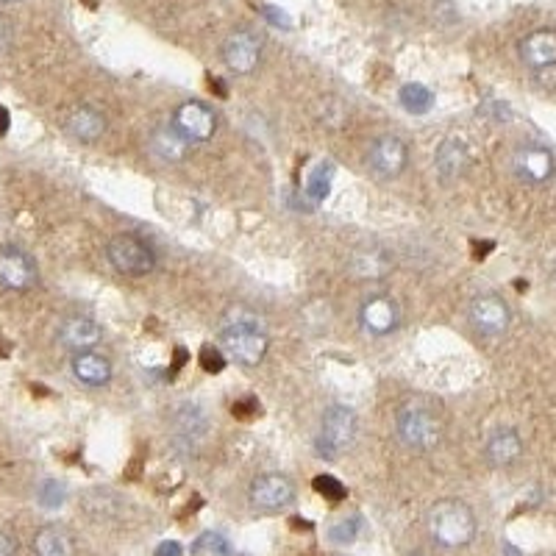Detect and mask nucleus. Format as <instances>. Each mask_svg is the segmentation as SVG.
Listing matches in <instances>:
<instances>
[{
    "instance_id": "obj_1",
    "label": "nucleus",
    "mask_w": 556,
    "mask_h": 556,
    "mask_svg": "<svg viewBox=\"0 0 556 556\" xmlns=\"http://www.w3.org/2000/svg\"><path fill=\"white\" fill-rule=\"evenodd\" d=\"M426 523H429L431 540L443 548H465L476 540V531H479L476 512L456 498H445L431 506Z\"/></svg>"
},
{
    "instance_id": "obj_2",
    "label": "nucleus",
    "mask_w": 556,
    "mask_h": 556,
    "mask_svg": "<svg viewBox=\"0 0 556 556\" xmlns=\"http://www.w3.org/2000/svg\"><path fill=\"white\" fill-rule=\"evenodd\" d=\"M398 437L404 440L406 448L417 454H429L443 443V420L426 404H406L398 412Z\"/></svg>"
},
{
    "instance_id": "obj_3",
    "label": "nucleus",
    "mask_w": 556,
    "mask_h": 556,
    "mask_svg": "<svg viewBox=\"0 0 556 556\" xmlns=\"http://www.w3.org/2000/svg\"><path fill=\"white\" fill-rule=\"evenodd\" d=\"M106 256L117 273L123 276H148L156 267V253L145 240H139L134 234H117L106 245Z\"/></svg>"
},
{
    "instance_id": "obj_4",
    "label": "nucleus",
    "mask_w": 556,
    "mask_h": 556,
    "mask_svg": "<svg viewBox=\"0 0 556 556\" xmlns=\"http://www.w3.org/2000/svg\"><path fill=\"white\" fill-rule=\"evenodd\" d=\"M356 429H359V423H356V415L354 409H348V406L342 404H334L326 409V415H323V429H320V437H317V454L320 456H334L345 451V448H351L356 440Z\"/></svg>"
},
{
    "instance_id": "obj_5",
    "label": "nucleus",
    "mask_w": 556,
    "mask_h": 556,
    "mask_svg": "<svg viewBox=\"0 0 556 556\" xmlns=\"http://www.w3.org/2000/svg\"><path fill=\"white\" fill-rule=\"evenodd\" d=\"M220 348L237 365L256 367L265 362L270 340L265 329H220Z\"/></svg>"
},
{
    "instance_id": "obj_6",
    "label": "nucleus",
    "mask_w": 556,
    "mask_h": 556,
    "mask_svg": "<svg viewBox=\"0 0 556 556\" xmlns=\"http://www.w3.org/2000/svg\"><path fill=\"white\" fill-rule=\"evenodd\" d=\"M262 48H265V39L251 28H240V31L228 34V39L223 42V62L231 73L248 76L262 62Z\"/></svg>"
},
{
    "instance_id": "obj_7",
    "label": "nucleus",
    "mask_w": 556,
    "mask_h": 556,
    "mask_svg": "<svg viewBox=\"0 0 556 556\" xmlns=\"http://www.w3.org/2000/svg\"><path fill=\"white\" fill-rule=\"evenodd\" d=\"M248 501L256 512H281L295 501V484L284 473L256 476L248 490Z\"/></svg>"
},
{
    "instance_id": "obj_8",
    "label": "nucleus",
    "mask_w": 556,
    "mask_h": 556,
    "mask_svg": "<svg viewBox=\"0 0 556 556\" xmlns=\"http://www.w3.org/2000/svg\"><path fill=\"white\" fill-rule=\"evenodd\" d=\"M468 317L473 329L484 337H501L512 323V312H509L506 301L501 295H493V292L476 295L468 306Z\"/></svg>"
},
{
    "instance_id": "obj_9",
    "label": "nucleus",
    "mask_w": 556,
    "mask_h": 556,
    "mask_svg": "<svg viewBox=\"0 0 556 556\" xmlns=\"http://www.w3.org/2000/svg\"><path fill=\"white\" fill-rule=\"evenodd\" d=\"M173 126L187 142H209L217 131V114L201 101L181 103L173 114Z\"/></svg>"
},
{
    "instance_id": "obj_10",
    "label": "nucleus",
    "mask_w": 556,
    "mask_h": 556,
    "mask_svg": "<svg viewBox=\"0 0 556 556\" xmlns=\"http://www.w3.org/2000/svg\"><path fill=\"white\" fill-rule=\"evenodd\" d=\"M370 170L379 178H398L409 165V148L401 137L384 134L370 145Z\"/></svg>"
},
{
    "instance_id": "obj_11",
    "label": "nucleus",
    "mask_w": 556,
    "mask_h": 556,
    "mask_svg": "<svg viewBox=\"0 0 556 556\" xmlns=\"http://www.w3.org/2000/svg\"><path fill=\"white\" fill-rule=\"evenodd\" d=\"M37 265L26 251L6 245L0 248V284L12 292H26L37 284Z\"/></svg>"
},
{
    "instance_id": "obj_12",
    "label": "nucleus",
    "mask_w": 556,
    "mask_h": 556,
    "mask_svg": "<svg viewBox=\"0 0 556 556\" xmlns=\"http://www.w3.org/2000/svg\"><path fill=\"white\" fill-rule=\"evenodd\" d=\"M512 170L523 184H545L556 170L554 153L543 145H523L512 156Z\"/></svg>"
},
{
    "instance_id": "obj_13",
    "label": "nucleus",
    "mask_w": 556,
    "mask_h": 556,
    "mask_svg": "<svg viewBox=\"0 0 556 556\" xmlns=\"http://www.w3.org/2000/svg\"><path fill=\"white\" fill-rule=\"evenodd\" d=\"M359 323L370 337H387L401 323V309L390 295H373L359 309Z\"/></svg>"
},
{
    "instance_id": "obj_14",
    "label": "nucleus",
    "mask_w": 556,
    "mask_h": 556,
    "mask_svg": "<svg viewBox=\"0 0 556 556\" xmlns=\"http://www.w3.org/2000/svg\"><path fill=\"white\" fill-rule=\"evenodd\" d=\"M520 59L531 70H548L556 67V31L554 28H537L520 39Z\"/></svg>"
},
{
    "instance_id": "obj_15",
    "label": "nucleus",
    "mask_w": 556,
    "mask_h": 556,
    "mask_svg": "<svg viewBox=\"0 0 556 556\" xmlns=\"http://www.w3.org/2000/svg\"><path fill=\"white\" fill-rule=\"evenodd\" d=\"M101 340H103L101 323L92 320V317H84V315L67 317V320L62 323V329H59V342H62L67 351H73V354L92 351Z\"/></svg>"
},
{
    "instance_id": "obj_16",
    "label": "nucleus",
    "mask_w": 556,
    "mask_h": 556,
    "mask_svg": "<svg viewBox=\"0 0 556 556\" xmlns=\"http://www.w3.org/2000/svg\"><path fill=\"white\" fill-rule=\"evenodd\" d=\"M484 456L493 468H512L523 456V440L515 429L501 426L490 434V440L484 445Z\"/></svg>"
},
{
    "instance_id": "obj_17",
    "label": "nucleus",
    "mask_w": 556,
    "mask_h": 556,
    "mask_svg": "<svg viewBox=\"0 0 556 556\" xmlns=\"http://www.w3.org/2000/svg\"><path fill=\"white\" fill-rule=\"evenodd\" d=\"M64 131L78 142H98L106 131V117L92 106H76L64 120Z\"/></svg>"
},
{
    "instance_id": "obj_18",
    "label": "nucleus",
    "mask_w": 556,
    "mask_h": 556,
    "mask_svg": "<svg viewBox=\"0 0 556 556\" xmlns=\"http://www.w3.org/2000/svg\"><path fill=\"white\" fill-rule=\"evenodd\" d=\"M468 165H470V151L462 139L448 137L440 142L437 156H434V167H437V173H440L443 181H454V178H459L465 170H468Z\"/></svg>"
},
{
    "instance_id": "obj_19",
    "label": "nucleus",
    "mask_w": 556,
    "mask_h": 556,
    "mask_svg": "<svg viewBox=\"0 0 556 556\" xmlns=\"http://www.w3.org/2000/svg\"><path fill=\"white\" fill-rule=\"evenodd\" d=\"M73 376L87 387H106L112 381V362L95 351L73 356Z\"/></svg>"
},
{
    "instance_id": "obj_20",
    "label": "nucleus",
    "mask_w": 556,
    "mask_h": 556,
    "mask_svg": "<svg viewBox=\"0 0 556 556\" xmlns=\"http://www.w3.org/2000/svg\"><path fill=\"white\" fill-rule=\"evenodd\" d=\"M34 556H76V540L64 526H42L34 537Z\"/></svg>"
},
{
    "instance_id": "obj_21",
    "label": "nucleus",
    "mask_w": 556,
    "mask_h": 556,
    "mask_svg": "<svg viewBox=\"0 0 556 556\" xmlns=\"http://www.w3.org/2000/svg\"><path fill=\"white\" fill-rule=\"evenodd\" d=\"M151 151L156 159H162V162H167V165H176V162H181V159L187 156L190 142L178 134L176 126H162L153 131Z\"/></svg>"
},
{
    "instance_id": "obj_22",
    "label": "nucleus",
    "mask_w": 556,
    "mask_h": 556,
    "mask_svg": "<svg viewBox=\"0 0 556 556\" xmlns=\"http://www.w3.org/2000/svg\"><path fill=\"white\" fill-rule=\"evenodd\" d=\"M390 267H392L390 253L381 251V248H362V251H356L354 259H351V270H354V276L359 278L387 276Z\"/></svg>"
},
{
    "instance_id": "obj_23",
    "label": "nucleus",
    "mask_w": 556,
    "mask_h": 556,
    "mask_svg": "<svg viewBox=\"0 0 556 556\" xmlns=\"http://www.w3.org/2000/svg\"><path fill=\"white\" fill-rule=\"evenodd\" d=\"M331 178H334V165H331V162H320V165L312 170L309 181H306V187H304L306 201L312 203V206L326 201L331 192Z\"/></svg>"
},
{
    "instance_id": "obj_24",
    "label": "nucleus",
    "mask_w": 556,
    "mask_h": 556,
    "mask_svg": "<svg viewBox=\"0 0 556 556\" xmlns=\"http://www.w3.org/2000/svg\"><path fill=\"white\" fill-rule=\"evenodd\" d=\"M398 98L409 114H429L434 109V92L423 84H404Z\"/></svg>"
},
{
    "instance_id": "obj_25",
    "label": "nucleus",
    "mask_w": 556,
    "mask_h": 556,
    "mask_svg": "<svg viewBox=\"0 0 556 556\" xmlns=\"http://www.w3.org/2000/svg\"><path fill=\"white\" fill-rule=\"evenodd\" d=\"M176 434L178 440H184V443H195L198 437H203V429H206V420H203L201 409H195V406L184 404V409L176 415Z\"/></svg>"
},
{
    "instance_id": "obj_26",
    "label": "nucleus",
    "mask_w": 556,
    "mask_h": 556,
    "mask_svg": "<svg viewBox=\"0 0 556 556\" xmlns=\"http://www.w3.org/2000/svg\"><path fill=\"white\" fill-rule=\"evenodd\" d=\"M220 329H265V320L259 312H253L251 306L234 304L223 312Z\"/></svg>"
},
{
    "instance_id": "obj_27",
    "label": "nucleus",
    "mask_w": 556,
    "mask_h": 556,
    "mask_svg": "<svg viewBox=\"0 0 556 556\" xmlns=\"http://www.w3.org/2000/svg\"><path fill=\"white\" fill-rule=\"evenodd\" d=\"M192 556H231V545L220 531H203L192 543Z\"/></svg>"
},
{
    "instance_id": "obj_28",
    "label": "nucleus",
    "mask_w": 556,
    "mask_h": 556,
    "mask_svg": "<svg viewBox=\"0 0 556 556\" xmlns=\"http://www.w3.org/2000/svg\"><path fill=\"white\" fill-rule=\"evenodd\" d=\"M37 501L39 506H45V509H59V506H64V501H67V487H64V481L59 479L42 481V484H39Z\"/></svg>"
},
{
    "instance_id": "obj_29",
    "label": "nucleus",
    "mask_w": 556,
    "mask_h": 556,
    "mask_svg": "<svg viewBox=\"0 0 556 556\" xmlns=\"http://www.w3.org/2000/svg\"><path fill=\"white\" fill-rule=\"evenodd\" d=\"M359 529H362V520L356 518V515L354 518H342L329 529V540L337 545L354 543L356 537H359Z\"/></svg>"
},
{
    "instance_id": "obj_30",
    "label": "nucleus",
    "mask_w": 556,
    "mask_h": 556,
    "mask_svg": "<svg viewBox=\"0 0 556 556\" xmlns=\"http://www.w3.org/2000/svg\"><path fill=\"white\" fill-rule=\"evenodd\" d=\"M312 487H315L317 495H323V498H329V501H342V498L348 495V487H345L340 479L329 476V473H320V476L312 481Z\"/></svg>"
},
{
    "instance_id": "obj_31",
    "label": "nucleus",
    "mask_w": 556,
    "mask_h": 556,
    "mask_svg": "<svg viewBox=\"0 0 556 556\" xmlns=\"http://www.w3.org/2000/svg\"><path fill=\"white\" fill-rule=\"evenodd\" d=\"M201 367L206 373H220L223 367H226V354H223V348H215V345H203L201 348Z\"/></svg>"
},
{
    "instance_id": "obj_32",
    "label": "nucleus",
    "mask_w": 556,
    "mask_h": 556,
    "mask_svg": "<svg viewBox=\"0 0 556 556\" xmlns=\"http://www.w3.org/2000/svg\"><path fill=\"white\" fill-rule=\"evenodd\" d=\"M17 551H20L17 537H14L12 531L0 529V556H17Z\"/></svg>"
},
{
    "instance_id": "obj_33",
    "label": "nucleus",
    "mask_w": 556,
    "mask_h": 556,
    "mask_svg": "<svg viewBox=\"0 0 556 556\" xmlns=\"http://www.w3.org/2000/svg\"><path fill=\"white\" fill-rule=\"evenodd\" d=\"M262 14H265V17L270 20V23H273V26L290 28V17H287L284 12H278L276 6H265V9H262Z\"/></svg>"
},
{
    "instance_id": "obj_34",
    "label": "nucleus",
    "mask_w": 556,
    "mask_h": 556,
    "mask_svg": "<svg viewBox=\"0 0 556 556\" xmlns=\"http://www.w3.org/2000/svg\"><path fill=\"white\" fill-rule=\"evenodd\" d=\"M153 556H184V548H181V543H176V540H165V543L156 545Z\"/></svg>"
},
{
    "instance_id": "obj_35",
    "label": "nucleus",
    "mask_w": 556,
    "mask_h": 556,
    "mask_svg": "<svg viewBox=\"0 0 556 556\" xmlns=\"http://www.w3.org/2000/svg\"><path fill=\"white\" fill-rule=\"evenodd\" d=\"M9 48H12V26H9V20L0 17V53H6Z\"/></svg>"
},
{
    "instance_id": "obj_36",
    "label": "nucleus",
    "mask_w": 556,
    "mask_h": 556,
    "mask_svg": "<svg viewBox=\"0 0 556 556\" xmlns=\"http://www.w3.org/2000/svg\"><path fill=\"white\" fill-rule=\"evenodd\" d=\"M9 131V112H6V106H0V137Z\"/></svg>"
},
{
    "instance_id": "obj_37",
    "label": "nucleus",
    "mask_w": 556,
    "mask_h": 556,
    "mask_svg": "<svg viewBox=\"0 0 556 556\" xmlns=\"http://www.w3.org/2000/svg\"><path fill=\"white\" fill-rule=\"evenodd\" d=\"M3 3H20V0H3Z\"/></svg>"
},
{
    "instance_id": "obj_38",
    "label": "nucleus",
    "mask_w": 556,
    "mask_h": 556,
    "mask_svg": "<svg viewBox=\"0 0 556 556\" xmlns=\"http://www.w3.org/2000/svg\"><path fill=\"white\" fill-rule=\"evenodd\" d=\"M237 556H248V554H237Z\"/></svg>"
}]
</instances>
